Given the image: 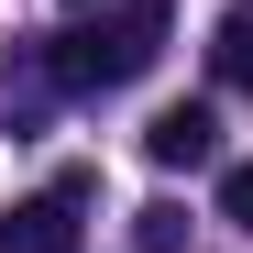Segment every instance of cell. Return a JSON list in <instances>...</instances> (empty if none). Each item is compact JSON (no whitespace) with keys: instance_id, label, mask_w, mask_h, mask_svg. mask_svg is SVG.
Segmentation results:
<instances>
[{"instance_id":"obj_1","label":"cell","mask_w":253,"mask_h":253,"mask_svg":"<svg viewBox=\"0 0 253 253\" xmlns=\"http://www.w3.org/2000/svg\"><path fill=\"white\" fill-rule=\"evenodd\" d=\"M165 33H176V0H110V11L44 33V88L66 99H99V88H132V77L165 55Z\"/></svg>"},{"instance_id":"obj_2","label":"cell","mask_w":253,"mask_h":253,"mask_svg":"<svg viewBox=\"0 0 253 253\" xmlns=\"http://www.w3.org/2000/svg\"><path fill=\"white\" fill-rule=\"evenodd\" d=\"M88 176H55V187H33L22 209H0V253H77L88 242Z\"/></svg>"},{"instance_id":"obj_3","label":"cell","mask_w":253,"mask_h":253,"mask_svg":"<svg viewBox=\"0 0 253 253\" xmlns=\"http://www.w3.org/2000/svg\"><path fill=\"white\" fill-rule=\"evenodd\" d=\"M143 154L165 165V176H187V165L220 154V121H209L198 99H176V110H154V121H143Z\"/></svg>"},{"instance_id":"obj_4","label":"cell","mask_w":253,"mask_h":253,"mask_svg":"<svg viewBox=\"0 0 253 253\" xmlns=\"http://www.w3.org/2000/svg\"><path fill=\"white\" fill-rule=\"evenodd\" d=\"M209 66H220V88H253V11H231L209 33Z\"/></svg>"},{"instance_id":"obj_5","label":"cell","mask_w":253,"mask_h":253,"mask_svg":"<svg viewBox=\"0 0 253 253\" xmlns=\"http://www.w3.org/2000/svg\"><path fill=\"white\" fill-rule=\"evenodd\" d=\"M176 242H187V209H165V198H154L143 220H132V253H176Z\"/></svg>"},{"instance_id":"obj_6","label":"cell","mask_w":253,"mask_h":253,"mask_svg":"<svg viewBox=\"0 0 253 253\" xmlns=\"http://www.w3.org/2000/svg\"><path fill=\"white\" fill-rule=\"evenodd\" d=\"M220 220H242V231H253V165H231V176H220Z\"/></svg>"}]
</instances>
